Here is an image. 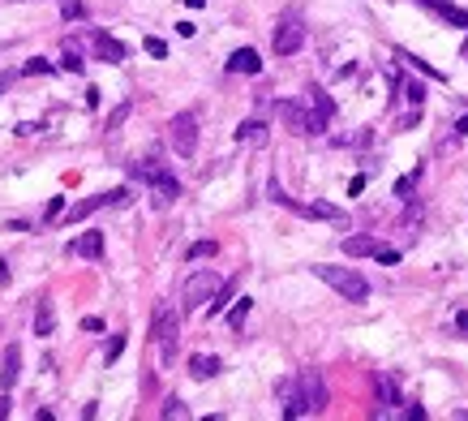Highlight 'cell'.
<instances>
[{
  "label": "cell",
  "mask_w": 468,
  "mask_h": 421,
  "mask_svg": "<svg viewBox=\"0 0 468 421\" xmlns=\"http://www.w3.org/2000/svg\"><path fill=\"white\" fill-rule=\"evenodd\" d=\"M215 254H220V245H215V241H193L185 258H189V262H202V258H215Z\"/></svg>",
  "instance_id": "cell-24"
},
{
  "label": "cell",
  "mask_w": 468,
  "mask_h": 421,
  "mask_svg": "<svg viewBox=\"0 0 468 421\" xmlns=\"http://www.w3.org/2000/svg\"><path fill=\"white\" fill-rule=\"evenodd\" d=\"M90 47H95V52H99V57L108 61V65H121V61L129 57V52H125V43H121V39H112V35H103V30H90Z\"/></svg>",
  "instance_id": "cell-12"
},
{
  "label": "cell",
  "mask_w": 468,
  "mask_h": 421,
  "mask_svg": "<svg viewBox=\"0 0 468 421\" xmlns=\"http://www.w3.org/2000/svg\"><path fill=\"white\" fill-rule=\"evenodd\" d=\"M220 284H224V280H220L215 271H193V275L185 280V292H181V297H185V309H202L206 301L220 292Z\"/></svg>",
  "instance_id": "cell-6"
},
{
  "label": "cell",
  "mask_w": 468,
  "mask_h": 421,
  "mask_svg": "<svg viewBox=\"0 0 468 421\" xmlns=\"http://www.w3.org/2000/svg\"><path fill=\"white\" fill-rule=\"evenodd\" d=\"M168 142H172V150L176 155H189L198 150V117L193 112H176L172 121H168Z\"/></svg>",
  "instance_id": "cell-4"
},
{
  "label": "cell",
  "mask_w": 468,
  "mask_h": 421,
  "mask_svg": "<svg viewBox=\"0 0 468 421\" xmlns=\"http://www.w3.org/2000/svg\"><path fill=\"white\" fill-rule=\"evenodd\" d=\"M61 210H65V198H52L47 202V220H61Z\"/></svg>",
  "instance_id": "cell-37"
},
{
  "label": "cell",
  "mask_w": 468,
  "mask_h": 421,
  "mask_svg": "<svg viewBox=\"0 0 468 421\" xmlns=\"http://www.w3.org/2000/svg\"><path fill=\"white\" fill-rule=\"evenodd\" d=\"M13 86V73H0V90H9Z\"/></svg>",
  "instance_id": "cell-42"
},
{
  "label": "cell",
  "mask_w": 468,
  "mask_h": 421,
  "mask_svg": "<svg viewBox=\"0 0 468 421\" xmlns=\"http://www.w3.org/2000/svg\"><path fill=\"white\" fill-rule=\"evenodd\" d=\"M121 352H125V336H112V340H108V348H103V361H116Z\"/></svg>",
  "instance_id": "cell-34"
},
{
  "label": "cell",
  "mask_w": 468,
  "mask_h": 421,
  "mask_svg": "<svg viewBox=\"0 0 468 421\" xmlns=\"http://www.w3.org/2000/svg\"><path fill=\"white\" fill-rule=\"evenodd\" d=\"M0 417H9V391H0Z\"/></svg>",
  "instance_id": "cell-38"
},
{
  "label": "cell",
  "mask_w": 468,
  "mask_h": 421,
  "mask_svg": "<svg viewBox=\"0 0 468 421\" xmlns=\"http://www.w3.org/2000/svg\"><path fill=\"white\" fill-rule=\"evenodd\" d=\"M150 340L164 348V361H172V357H176V340H181V314H176L168 301H160V305H155V319H150Z\"/></svg>",
  "instance_id": "cell-2"
},
{
  "label": "cell",
  "mask_w": 468,
  "mask_h": 421,
  "mask_svg": "<svg viewBox=\"0 0 468 421\" xmlns=\"http://www.w3.org/2000/svg\"><path fill=\"white\" fill-rule=\"evenodd\" d=\"M0 284H9V262L0 258Z\"/></svg>",
  "instance_id": "cell-39"
},
{
  "label": "cell",
  "mask_w": 468,
  "mask_h": 421,
  "mask_svg": "<svg viewBox=\"0 0 468 421\" xmlns=\"http://www.w3.org/2000/svg\"><path fill=\"white\" fill-rule=\"evenodd\" d=\"M69 254H78V258H90V262H99V258H103V232H82L78 241H69Z\"/></svg>",
  "instance_id": "cell-15"
},
{
  "label": "cell",
  "mask_w": 468,
  "mask_h": 421,
  "mask_svg": "<svg viewBox=\"0 0 468 421\" xmlns=\"http://www.w3.org/2000/svg\"><path fill=\"white\" fill-rule=\"evenodd\" d=\"M280 121H284L292 134H301V138L323 134V129H327V125L314 117V108H305V103H292V99H284V103H280Z\"/></svg>",
  "instance_id": "cell-5"
},
{
  "label": "cell",
  "mask_w": 468,
  "mask_h": 421,
  "mask_svg": "<svg viewBox=\"0 0 468 421\" xmlns=\"http://www.w3.org/2000/svg\"><path fill=\"white\" fill-rule=\"evenodd\" d=\"M160 417H189V408H185V404H181V400L172 396V400H168V404L160 408Z\"/></svg>",
  "instance_id": "cell-35"
},
{
  "label": "cell",
  "mask_w": 468,
  "mask_h": 421,
  "mask_svg": "<svg viewBox=\"0 0 468 421\" xmlns=\"http://www.w3.org/2000/svg\"><path fill=\"white\" fill-rule=\"evenodd\" d=\"M142 47L150 52L155 61H164V57H168V43H164V39H155V35H146V43H142Z\"/></svg>",
  "instance_id": "cell-32"
},
{
  "label": "cell",
  "mask_w": 468,
  "mask_h": 421,
  "mask_svg": "<svg viewBox=\"0 0 468 421\" xmlns=\"http://www.w3.org/2000/svg\"><path fill=\"white\" fill-rule=\"evenodd\" d=\"M417 181H421V168L408 172V177H400V181H395V198H408L412 189H417Z\"/></svg>",
  "instance_id": "cell-30"
},
{
  "label": "cell",
  "mask_w": 468,
  "mask_h": 421,
  "mask_svg": "<svg viewBox=\"0 0 468 421\" xmlns=\"http://www.w3.org/2000/svg\"><path fill=\"white\" fill-rule=\"evenodd\" d=\"M220 370H224V365H220V357H206V352L189 357V374H193L198 383H206V379H215Z\"/></svg>",
  "instance_id": "cell-18"
},
{
  "label": "cell",
  "mask_w": 468,
  "mask_h": 421,
  "mask_svg": "<svg viewBox=\"0 0 468 421\" xmlns=\"http://www.w3.org/2000/svg\"><path fill=\"white\" fill-rule=\"evenodd\" d=\"M56 331V305L52 297H39V309H35V336H52Z\"/></svg>",
  "instance_id": "cell-17"
},
{
  "label": "cell",
  "mask_w": 468,
  "mask_h": 421,
  "mask_svg": "<svg viewBox=\"0 0 468 421\" xmlns=\"http://www.w3.org/2000/svg\"><path fill=\"white\" fill-rule=\"evenodd\" d=\"M267 125L263 121H241L236 125V142H245V146H267Z\"/></svg>",
  "instance_id": "cell-19"
},
{
  "label": "cell",
  "mask_w": 468,
  "mask_h": 421,
  "mask_svg": "<svg viewBox=\"0 0 468 421\" xmlns=\"http://www.w3.org/2000/svg\"><path fill=\"white\" fill-rule=\"evenodd\" d=\"M464 61H468V39H464Z\"/></svg>",
  "instance_id": "cell-44"
},
{
  "label": "cell",
  "mask_w": 468,
  "mask_h": 421,
  "mask_svg": "<svg viewBox=\"0 0 468 421\" xmlns=\"http://www.w3.org/2000/svg\"><path fill=\"white\" fill-rule=\"evenodd\" d=\"M340 249H344L348 258H374L383 245H378L374 237H366V232H356V237H344V241H340Z\"/></svg>",
  "instance_id": "cell-14"
},
{
  "label": "cell",
  "mask_w": 468,
  "mask_h": 421,
  "mask_svg": "<svg viewBox=\"0 0 468 421\" xmlns=\"http://www.w3.org/2000/svg\"><path fill=\"white\" fill-rule=\"evenodd\" d=\"M395 57H400V61H408V65H412V69H421V73H426V78H434V82H443V73H438V69H434V65H426V61H421V57H412V52H395Z\"/></svg>",
  "instance_id": "cell-25"
},
{
  "label": "cell",
  "mask_w": 468,
  "mask_h": 421,
  "mask_svg": "<svg viewBox=\"0 0 468 421\" xmlns=\"http://www.w3.org/2000/svg\"><path fill=\"white\" fill-rule=\"evenodd\" d=\"M378 400H383V404H400V387H395V379H387V374L378 379Z\"/></svg>",
  "instance_id": "cell-28"
},
{
  "label": "cell",
  "mask_w": 468,
  "mask_h": 421,
  "mask_svg": "<svg viewBox=\"0 0 468 421\" xmlns=\"http://www.w3.org/2000/svg\"><path fill=\"white\" fill-rule=\"evenodd\" d=\"M202 5H206V0H189V9H202Z\"/></svg>",
  "instance_id": "cell-43"
},
{
  "label": "cell",
  "mask_w": 468,
  "mask_h": 421,
  "mask_svg": "<svg viewBox=\"0 0 468 421\" xmlns=\"http://www.w3.org/2000/svg\"><path fill=\"white\" fill-rule=\"evenodd\" d=\"M296 379H301V417L323 413V408H327V383H323V374H318V370H305V374H296Z\"/></svg>",
  "instance_id": "cell-7"
},
{
  "label": "cell",
  "mask_w": 468,
  "mask_h": 421,
  "mask_svg": "<svg viewBox=\"0 0 468 421\" xmlns=\"http://www.w3.org/2000/svg\"><path fill=\"white\" fill-rule=\"evenodd\" d=\"M9 5H18V0H9Z\"/></svg>",
  "instance_id": "cell-46"
},
{
  "label": "cell",
  "mask_w": 468,
  "mask_h": 421,
  "mask_svg": "<svg viewBox=\"0 0 468 421\" xmlns=\"http://www.w3.org/2000/svg\"><path fill=\"white\" fill-rule=\"evenodd\" d=\"M103 206H129V189H108V194H95V198H82L78 206H69V224H78V220H86V215H95V210H103Z\"/></svg>",
  "instance_id": "cell-8"
},
{
  "label": "cell",
  "mask_w": 468,
  "mask_h": 421,
  "mask_svg": "<svg viewBox=\"0 0 468 421\" xmlns=\"http://www.w3.org/2000/svg\"><path fill=\"white\" fill-rule=\"evenodd\" d=\"M280 400H284V417H301V379H284Z\"/></svg>",
  "instance_id": "cell-20"
},
{
  "label": "cell",
  "mask_w": 468,
  "mask_h": 421,
  "mask_svg": "<svg viewBox=\"0 0 468 421\" xmlns=\"http://www.w3.org/2000/svg\"><path fill=\"white\" fill-rule=\"evenodd\" d=\"M129 112H133V103H129V99L121 103V108H112V117H108V134H116V129L129 121Z\"/></svg>",
  "instance_id": "cell-29"
},
{
  "label": "cell",
  "mask_w": 468,
  "mask_h": 421,
  "mask_svg": "<svg viewBox=\"0 0 468 421\" xmlns=\"http://www.w3.org/2000/svg\"><path fill=\"white\" fill-rule=\"evenodd\" d=\"M455 327H460V331L468 336V309H464V314H460V319H455Z\"/></svg>",
  "instance_id": "cell-40"
},
{
  "label": "cell",
  "mask_w": 468,
  "mask_h": 421,
  "mask_svg": "<svg viewBox=\"0 0 468 421\" xmlns=\"http://www.w3.org/2000/svg\"><path fill=\"white\" fill-rule=\"evenodd\" d=\"M228 73H263V57L253 47H236L228 57Z\"/></svg>",
  "instance_id": "cell-13"
},
{
  "label": "cell",
  "mask_w": 468,
  "mask_h": 421,
  "mask_svg": "<svg viewBox=\"0 0 468 421\" xmlns=\"http://www.w3.org/2000/svg\"><path fill=\"white\" fill-rule=\"evenodd\" d=\"M404 99L412 103V108H421V103H426V86H421V82H408V86H404Z\"/></svg>",
  "instance_id": "cell-31"
},
{
  "label": "cell",
  "mask_w": 468,
  "mask_h": 421,
  "mask_svg": "<svg viewBox=\"0 0 468 421\" xmlns=\"http://www.w3.org/2000/svg\"><path fill=\"white\" fill-rule=\"evenodd\" d=\"M314 275L323 284H331L344 301H366L370 297V280L361 275L356 267H327V262H323V267H314Z\"/></svg>",
  "instance_id": "cell-1"
},
{
  "label": "cell",
  "mask_w": 468,
  "mask_h": 421,
  "mask_svg": "<svg viewBox=\"0 0 468 421\" xmlns=\"http://www.w3.org/2000/svg\"><path fill=\"white\" fill-rule=\"evenodd\" d=\"M305 43V26L296 13H284L280 26H275V57H292V52H301Z\"/></svg>",
  "instance_id": "cell-9"
},
{
  "label": "cell",
  "mask_w": 468,
  "mask_h": 421,
  "mask_svg": "<svg viewBox=\"0 0 468 421\" xmlns=\"http://www.w3.org/2000/svg\"><path fill=\"white\" fill-rule=\"evenodd\" d=\"M421 9H430V13H438L447 26H460V30H468V9H460L455 0H417Z\"/></svg>",
  "instance_id": "cell-11"
},
{
  "label": "cell",
  "mask_w": 468,
  "mask_h": 421,
  "mask_svg": "<svg viewBox=\"0 0 468 421\" xmlns=\"http://www.w3.org/2000/svg\"><path fill=\"white\" fill-rule=\"evenodd\" d=\"M288 210H296V215H305V220H331V224L344 220V210L331 206V202H296V198H288Z\"/></svg>",
  "instance_id": "cell-10"
},
{
  "label": "cell",
  "mask_w": 468,
  "mask_h": 421,
  "mask_svg": "<svg viewBox=\"0 0 468 421\" xmlns=\"http://www.w3.org/2000/svg\"><path fill=\"white\" fill-rule=\"evenodd\" d=\"M309 108H314V117H318L323 125H327V121L335 117V103H331V95H327V90H318V86L309 90Z\"/></svg>",
  "instance_id": "cell-21"
},
{
  "label": "cell",
  "mask_w": 468,
  "mask_h": 421,
  "mask_svg": "<svg viewBox=\"0 0 468 421\" xmlns=\"http://www.w3.org/2000/svg\"><path fill=\"white\" fill-rule=\"evenodd\" d=\"M133 177L138 181H146L150 189H155V206H168L172 198H181V185H176V177L164 168V164H133Z\"/></svg>",
  "instance_id": "cell-3"
},
{
  "label": "cell",
  "mask_w": 468,
  "mask_h": 421,
  "mask_svg": "<svg viewBox=\"0 0 468 421\" xmlns=\"http://www.w3.org/2000/svg\"><path fill=\"white\" fill-rule=\"evenodd\" d=\"M249 309H253V301H249V297H236V305L228 309V327H232V331H241V327H245Z\"/></svg>",
  "instance_id": "cell-22"
},
{
  "label": "cell",
  "mask_w": 468,
  "mask_h": 421,
  "mask_svg": "<svg viewBox=\"0 0 468 421\" xmlns=\"http://www.w3.org/2000/svg\"><path fill=\"white\" fill-rule=\"evenodd\" d=\"M61 13H65L69 22H78V18H86V9H82V0H61Z\"/></svg>",
  "instance_id": "cell-33"
},
{
  "label": "cell",
  "mask_w": 468,
  "mask_h": 421,
  "mask_svg": "<svg viewBox=\"0 0 468 421\" xmlns=\"http://www.w3.org/2000/svg\"><path fill=\"white\" fill-rule=\"evenodd\" d=\"M0 52H5V43H0Z\"/></svg>",
  "instance_id": "cell-45"
},
{
  "label": "cell",
  "mask_w": 468,
  "mask_h": 421,
  "mask_svg": "<svg viewBox=\"0 0 468 421\" xmlns=\"http://www.w3.org/2000/svg\"><path fill=\"white\" fill-rule=\"evenodd\" d=\"M374 258H378V262H387V267H395V262H400V249H387V245H383Z\"/></svg>",
  "instance_id": "cell-36"
},
{
  "label": "cell",
  "mask_w": 468,
  "mask_h": 421,
  "mask_svg": "<svg viewBox=\"0 0 468 421\" xmlns=\"http://www.w3.org/2000/svg\"><path fill=\"white\" fill-rule=\"evenodd\" d=\"M61 69H65V73H82V69H86V61H82V52H78L73 43H65V57H61Z\"/></svg>",
  "instance_id": "cell-23"
},
{
  "label": "cell",
  "mask_w": 468,
  "mask_h": 421,
  "mask_svg": "<svg viewBox=\"0 0 468 421\" xmlns=\"http://www.w3.org/2000/svg\"><path fill=\"white\" fill-rule=\"evenodd\" d=\"M22 379V344H9L5 348V365H0V383H5V391Z\"/></svg>",
  "instance_id": "cell-16"
},
{
  "label": "cell",
  "mask_w": 468,
  "mask_h": 421,
  "mask_svg": "<svg viewBox=\"0 0 468 421\" xmlns=\"http://www.w3.org/2000/svg\"><path fill=\"white\" fill-rule=\"evenodd\" d=\"M22 73H30V78H47V73H56V65L43 61V57H35V61H26V65H22Z\"/></svg>",
  "instance_id": "cell-27"
},
{
  "label": "cell",
  "mask_w": 468,
  "mask_h": 421,
  "mask_svg": "<svg viewBox=\"0 0 468 421\" xmlns=\"http://www.w3.org/2000/svg\"><path fill=\"white\" fill-rule=\"evenodd\" d=\"M455 134H460V138H468V117H460V125H455Z\"/></svg>",
  "instance_id": "cell-41"
},
{
  "label": "cell",
  "mask_w": 468,
  "mask_h": 421,
  "mask_svg": "<svg viewBox=\"0 0 468 421\" xmlns=\"http://www.w3.org/2000/svg\"><path fill=\"white\" fill-rule=\"evenodd\" d=\"M232 288H236V280H228V284H220V292L211 297V314H215V319H220V314L228 309V297H232Z\"/></svg>",
  "instance_id": "cell-26"
}]
</instances>
